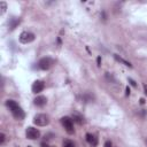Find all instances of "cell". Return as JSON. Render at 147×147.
Listing matches in <instances>:
<instances>
[{"instance_id":"cell-5","label":"cell","mask_w":147,"mask_h":147,"mask_svg":"<svg viewBox=\"0 0 147 147\" xmlns=\"http://www.w3.org/2000/svg\"><path fill=\"white\" fill-rule=\"evenodd\" d=\"M53 63H54V61L51 57H42L38 62V68L41 70H48L53 65Z\"/></svg>"},{"instance_id":"cell-18","label":"cell","mask_w":147,"mask_h":147,"mask_svg":"<svg viewBox=\"0 0 147 147\" xmlns=\"http://www.w3.org/2000/svg\"><path fill=\"white\" fill-rule=\"evenodd\" d=\"M96 61H98V65H99V67H100V65H101V57H100V56H99V57H98V60H96Z\"/></svg>"},{"instance_id":"cell-21","label":"cell","mask_w":147,"mask_h":147,"mask_svg":"<svg viewBox=\"0 0 147 147\" xmlns=\"http://www.w3.org/2000/svg\"><path fill=\"white\" fill-rule=\"evenodd\" d=\"M125 91H126V95H129V94H130V88H129V87H126V88H125Z\"/></svg>"},{"instance_id":"cell-15","label":"cell","mask_w":147,"mask_h":147,"mask_svg":"<svg viewBox=\"0 0 147 147\" xmlns=\"http://www.w3.org/2000/svg\"><path fill=\"white\" fill-rule=\"evenodd\" d=\"M5 139H6V136H5V133H0V144H1V145L5 142Z\"/></svg>"},{"instance_id":"cell-4","label":"cell","mask_w":147,"mask_h":147,"mask_svg":"<svg viewBox=\"0 0 147 147\" xmlns=\"http://www.w3.org/2000/svg\"><path fill=\"white\" fill-rule=\"evenodd\" d=\"M25 136H26V138L30 139V140H36V139H38V138L40 137V132H39V130L36 129V127L29 126V127H26Z\"/></svg>"},{"instance_id":"cell-25","label":"cell","mask_w":147,"mask_h":147,"mask_svg":"<svg viewBox=\"0 0 147 147\" xmlns=\"http://www.w3.org/2000/svg\"><path fill=\"white\" fill-rule=\"evenodd\" d=\"M51 147H54V146H51Z\"/></svg>"},{"instance_id":"cell-14","label":"cell","mask_w":147,"mask_h":147,"mask_svg":"<svg viewBox=\"0 0 147 147\" xmlns=\"http://www.w3.org/2000/svg\"><path fill=\"white\" fill-rule=\"evenodd\" d=\"M0 6H1V14H3L5 10H6V8H7V5H6L5 1H1V2H0Z\"/></svg>"},{"instance_id":"cell-12","label":"cell","mask_w":147,"mask_h":147,"mask_svg":"<svg viewBox=\"0 0 147 147\" xmlns=\"http://www.w3.org/2000/svg\"><path fill=\"white\" fill-rule=\"evenodd\" d=\"M20 22H21L20 20H17V18H13V20H11V24H10V29H11V30H13V29H15V28H16V25H17V24H20Z\"/></svg>"},{"instance_id":"cell-17","label":"cell","mask_w":147,"mask_h":147,"mask_svg":"<svg viewBox=\"0 0 147 147\" xmlns=\"http://www.w3.org/2000/svg\"><path fill=\"white\" fill-rule=\"evenodd\" d=\"M129 83H130V84H131L132 86H134V87L137 86V83H136V82H134V80H133L132 78H129Z\"/></svg>"},{"instance_id":"cell-7","label":"cell","mask_w":147,"mask_h":147,"mask_svg":"<svg viewBox=\"0 0 147 147\" xmlns=\"http://www.w3.org/2000/svg\"><path fill=\"white\" fill-rule=\"evenodd\" d=\"M44 88H45V83L42 80H36V82H33V84L31 86V90L33 93H39Z\"/></svg>"},{"instance_id":"cell-1","label":"cell","mask_w":147,"mask_h":147,"mask_svg":"<svg viewBox=\"0 0 147 147\" xmlns=\"http://www.w3.org/2000/svg\"><path fill=\"white\" fill-rule=\"evenodd\" d=\"M6 106L9 108V110L11 111L13 116H14L16 119H23V118H24L25 114H24L23 109L18 106V103H17L16 101H14V100H7V101H6Z\"/></svg>"},{"instance_id":"cell-20","label":"cell","mask_w":147,"mask_h":147,"mask_svg":"<svg viewBox=\"0 0 147 147\" xmlns=\"http://www.w3.org/2000/svg\"><path fill=\"white\" fill-rule=\"evenodd\" d=\"M144 91H145V94L147 95V85H144Z\"/></svg>"},{"instance_id":"cell-24","label":"cell","mask_w":147,"mask_h":147,"mask_svg":"<svg viewBox=\"0 0 147 147\" xmlns=\"http://www.w3.org/2000/svg\"><path fill=\"white\" fill-rule=\"evenodd\" d=\"M146 144H147V139H146Z\"/></svg>"},{"instance_id":"cell-23","label":"cell","mask_w":147,"mask_h":147,"mask_svg":"<svg viewBox=\"0 0 147 147\" xmlns=\"http://www.w3.org/2000/svg\"><path fill=\"white\" fill-rule=\"evenodd\" d=\"M26 147H32V146H31V145H29V146H26Z\"/></svg>"},{"instance_id":"cell-9","label":"cell","mask_w":147,"mask_h":147,"mask_svg":"<svg viewBox=\"0 0 147 147\" xmlns=\"http://www.w3.org/2000/svg\"><path fill=\"white\" fill-rule=\"evenodd\" d=\"M86 141H87L92 147H95V146L98 145V138H96L94 134H92V133H87V134H86Z\"/></svg>"},{"instance_id":"cell-16","label":"cell","mask_w":147,"mask_h":147,"mask_svg":"<svg viewBox=\"0 0 147 147\" xmlns=\"http://www.w3.org/2000/svg\"><path fill=\"white\" fill-rule=\"evenodd\" d=\"M103 147H113V144H111V141H106L105 142V145H103Z\"/></svg>"},{"instance_id":"cell-19","label":"cell","mask_w":147,"mask_h":147,"mask_svg":"<svg viewBox=\"0 0 147 147\" xmlns=\"http://www.w3.org/2000/svg\"><path fill=\"white\" fill-rule=\"evenodd\" d=\"M41 147H51V146H48L46 142H42V144H41Z\"/></svg>"},{"instance_id":"cell-3","label":"cell","mask_w":147,"mask_h":147,"mask_svg":"<svg viewBox=\"0 0 147 147\" xmlns=\"http://www.w3.org/2000/svg\"><path fill=\"white\" fill-rule=\"evenodd\" d=\"M61 123H62L64 130H65L69 134H72V133L75 132L74 122H72V119H71L70 117H67V116H65V117H62V118H61Z\"/></svg>"},{"instance_id":"cell-11","label":"cell","mask_w":147,"mask_h":147,"mask_svg":"<svg viewBox=\"0 0 147 147\" xmlns=\"http://www.w3.org/2000/svg\"><path fill=\"white\" fill-rule=\"evenodd\" d=\"M72 119H74V122H76L78 124H82L83 123V116H80L78 114H74L72 115Z\"/></svg>"},{"instance_id":"cell-2","label":"cell","mask_w":147,"mask_h":147,"mask_svg":"<svg viewBox=\"0 0 147 147\" xmlns=\"http://www.w3.org/2000/svg\"><path fill=\"white\" fill-rule=\"evenodd\" d=\"M33 123L38 126H46L49 124V117L46 114H37L33 117Z\"/></svg>"},{"instance_id":"cell-6","label":"cell","mask_w":147,"mask_h":147,"mask_svg":"<svg viewBox=\"0 0 147 147\" xmlns=\"http://www.w3.org/2000/svg\"><path fill=\"white\" fill-rule=\"evenodd\" d=\"M36 36L32 33V32H29V31H24L20 34V41L22 44H29V42H32L34 40Z\"/></svg>"},{"instance_id":"cell-13","label":"cell","mask_w":147,"mask_h":147,"mask_svg":"<svg viewBox=\"0 0 147 147\" xmlns=\"http://www.w3.org/2000/svg\"><path fill=\"white\" fill-rule=\"evenodd\" d=\"M63 147H75V144L71 140H64L63 141Z\"/></svg>"},{"instance_id":"cell-22","label":"cell","mask_w":147,"mask_h":147,"mask_svg":"<svg viewBox=\"0 0 147 147\" xmlns=\"http://www.w3.org/2000/svg\"><path fill=\"white\" fill-rule=\"evenodd\" d=\"M140 103L144 105V103H145V100H144V99H140Z\"/></svg>"},{"instance_id":"cell-8","label":"cell","mask_w":147,"mask_h":147,"mask_svg":"<svg viewBox=\"0 0 147 147\" xmlns=\"http://www.w3.org/2000/svg\"><path fill=\"white\" fill-rule=\"evenodd\" d=\"M33 103H34V106H37V107H44V106L47 103V98L44 96V95H38L37 98H34Z\"/></svg>"},{"instance_id":"cell-10","label":"cell","mask_w":147,"mask_h":147,"mask_svg":"<svg viewBox=\"0 0 147 147\" xmlns=\"http://www.w3.org/2000/svg\"><path fill=\"white\" fill-rule=\"evenodd\" d=\"M114 57L116 59V61H118V62H121V63H123L124 65H126V67H129V68H132V64L129 62V61H126V60H124V59H122V57H119L117 54H114Z\"/></svg>"}]
</instances>
